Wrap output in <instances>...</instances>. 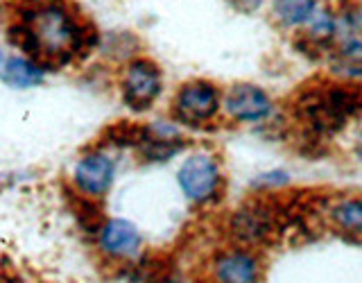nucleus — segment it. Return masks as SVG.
<instances>
[{"label": "nucleus", "mask_w": 362, "mask_h": 283, "mask_svg": "<svg viewBox=\"0 0 362 283\" xmlns=\"http://www.w3.org/2000/svg\"><path fill=\"white\" fill-rule=\"evenodd\" d=\"M320 5V0H274L272 3V18L283 30H297L313 18Z\"/></svg>", "instance_id": "nucleus-13"}, {"label": "nucleus", "mask_w": 362, "mask_h": 283, "mask_svg": "<svg viewBox=\"0 0 362 283\" xmlns=\"http://www.w3.org/2000/svg\"><path fill=\"white\" fill-rule=\"evenodd\" d=\"M222 109L231 120L243 125H263L276 113V105L267 91L249 82H238L226 91Z\"/></svg>", "instance_id": "nucleus-8"}, {"label": "nucleus", "mask_w": 362, "mask_h": 283, "mask_svg": "<svg viewBox=\"0 0 362 283\" xmlns=\"http://www.w3.org/2000/svg\"><path fill=\"white\" fill-rule=\"evenodd\" d=\"M211 277L215 283H260L263 260L252 247H231L213 258Z\"/></svg>", "instance_id": "nucleus-9"}, {"label": "nucleus", "mask_w": 362, "mask_h": 283, "mask_svg": "<svg viewBox=\"0 0 362 283\" xmlns=\"http://www.w3.org/2000/svg\"><path fill=\"white\" fill-rule=\"evenodd\" d=\"M279 231V213L265 202L245 204L229 218V233L243 247H258L274 241Z\"/></svg>", "instance_id": "nucleus-7"}, {"label": "nucleus", "mask_w": 362, "mask_h": 283, "mask_svg": "<svg viewBox=\"0 0 362 283\" xmlns=\"http://www.w3.org/2000/svg\"><path fill=\"white\" fill-rule=\"evenodd\" d=\"M288 175L283 170H272V173H265L263 177H258V186L269 188V186H283L286 184Z\"/></svg>", "instance_id": "nucleus-15"}, {"label": "nucleus", "mask_w": 362, "mask_h": 283, "mask_svg": "<svg viewBox=\"0 0 362 283\" xmlns=\"http://www.w3.org/2000/svg\"><path fill=\"white\" fill-rule=\"evenodd\" d=\"M226 3L240 14H254V11L263 7V0H226Z\"/></svg>", "instance_id": "nucleus-16"}, {"label": "nucleus", "mask_w": 362, "mask_h": 283, "mask_svg": "<svg viewBox=\"0 0 362 283\" xmlns=\"http://www.w3.org/2000/svg\"><path fill=\"white\" fill-rule=\"evenodd\" d=\"M95 34L68 0H23L9 25V41L34 64L59 68L88 48Z\"/></svg>", "instance_id": "nucleus-1"}, {"label": "nucleus", "mask_w": 362, "mask_h": 283, "mask_svg": "<svg viewBox=\"0 0 362 283\" xmlns=\"http://www.w3.org/2000/svg\"><path fill=\"white\" fill-rule=\"evenodd\" d=\"M98 243H100V249L107 256H113V258H134L136 254L141 252L143 238H141V231L136 229V226L129 220L113 218V220H107L105 226L100 229Z\"/></svg>", "instance_id": "nucleus-11"}, {"label": "nucleus", "mask_w": 362, "mask_h": 283, "mask_svg": "<svg viewBox=\"0 0 362 283\" xmlns=\"http://www.w3.org/2000/svg\"><path fill=\"white\" fill-rule=\"evenodd\" d=\"M337 11V37L328 50V66L342 79H362V21L356 5L339 7Z\"/></svg>", "instance_id": "nucleus-3"}, {"label": "nucleus", "mask_w": 362, "mask_h": 283, "mask_svg": "<svg viewBox=\"0 0 362 283\" xmlns=\"http://www.w3.org/2000/svg\"><path fill=\"white\" fill-rule=\"evenodd\" d=\"M356 156L362 161V129H360V134H358V139H356Z\"/></svg>", "instance_id": "nucleus-17"}, {"label": "nucleus", "mask_w": 362, "mask_h": 283, "mask_svg": "<svg viewBox=\"0 0 362 283\" xmlns=\"http://www.w3.org/2000/svg\"><path fill=\"white\" fill-rule=\"evenodd\" d=\"M116 177V163L105 152H88L75 166L73 181L75 186L88 197H102L113 184Z\"/></svg>", "instance_id": "nucleus-10"}, {"label": "nucleus", "mask_w": 362, "mask_h": 283, "mask_svg": "<svg viewBox=\"0 0 362 283\" xmlns=\"http://www.w3.org/2000/svg\"><path fill=\"white\" fill-rule=\"evenodd\" d=\"M177 181L186 200L190 204H197V207L218 202L224 188V175H222L220 161L209 152L190 154L186 161L181 163L177 173Z\"/></svg>", "instance_id": "nucleus-4"}, {"label": "nucleus", "mask_w": 362, "mask_h": 283, "mask_svg": "<svg viewBox=\"0 0 362 283\" xmlns=\"http://www.w3.org/2000/svg\"><path fill=\"white\" fill-rule=\"evenodd\" d=\"M0 79L11 88H32L43 82V68L30 57H7L0 50Z\"/></svg>", "instance_id": "nucleus-12"}, {"label": "nucleus", "mask_w": 362, "mask_h": 283, "mask_svg": "<svg viewBox=\"0 0 362 283\" xmlns=\"http://www.w3.org/2000/svg\"><path fill=\"white\" fill-rule=\"evenodd\" d=\"M122 100L132 111H147L163 91V73L152 59H132L120 79Z\"/></svg>", "instance_id": "nucleus-6"}, {"label": "nucleus", "mask_w": 362, "mask_h": 283, "mask_svg": "<svg viewBox=\"0 0 362 283\" xmlns=\"http://www.w3.org/2000/svg\"><path fill=\"white\" fill-rule=\"evenodd\" d=\"M222 109V93L209 79H190L181 84L173 100V113L181 125L204 127L218 118Z\"/></svg>", "instance_id": "nucleus-5"}, {"label": "nucleus", "mask_w": 362, "mask_h": 283, "mask_svg": "<svg viewBox=\"0 0 362 283\" xmlns=\"http://www.w3.org/2000/svg\"><path fill=\"white\" fill-rule=\"evenodd\" d=\"M294 113L317 136L337 134L351 118L362 116V84L344 79L303 88L297 96Z\"/></svg>", "instance_id": "nucleus-2"}, {"label": "nucleus", "mask_w": 362, "mask_h": 283, "mask_svg": "<svg viewBox=\"0 0 362 283\" xmlns=\"http://www.w3.org/2000/svg\"><path fill=\"white\" fill-rule=\"evenodd\" d=\"M328 218L342 233L362 238V195L339 197L328 211Z\"/></svg>", "instance_id": "nucleus-14"}]
</instances>
